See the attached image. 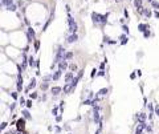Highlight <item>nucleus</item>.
<instances>
[{"instance_id": "obj_9", "label": "nucleus", "mask_w": 159, "mask_h": 134, "mask_svg": "<svg viewBox=\"0 0 159 134\" xmlns=\"http://www.w3.org/2000/svg\"><path fill=\"white\" fill-rule=\"evenodd\" d=\"M68 68H69V63H68V60H63V61H60V63H59V69H61V70H63V72H65V70H66L68 69Z\"/></svg>"}, {"instance_id": "obj_13", "label": "nucleus", "mask_w": 159, "mask_h": 134, "mask_svg": "<svg viewBox=\"0 0 159 134\" xmlns=\"http://www.w3.org/2000/svg\"><path fill=\"white\" fill-rule=\"evenodd\" d=\"M50 92H52V94L56 97V96H59L61 92H63V88H61V86H53L52 89H50Z\"/></svg>"}, {"instance_id": "obj_2", "label": "nucleus", "mask_w": 159, "mask_h": 134, "mask_svg": "<svg viewBox=\"0 0 159 134\" xmlns=\"http://www.w3.org/2000/svg\"><path fill=\"white\" fill-rule=\"evenodd\" d=\"M68 24H69V32H70V33H77L78 25H77L76 20L72 17V15H70V13H68Z\"/></svg>"}, {"instance_id": "obj_18", "label": "nucleus", "mask_w": 159, "mask_h": 134, "mask_svg": "<svg viewBox=\"0 0 159 134\" xmlns=\"http://www.w3.org/2000/svg\"><path fill=\"white\" fill-rule=\"evenodd\" d=\"M34 86H36V78H32V80H31V82H29V85L25 88V92H29L31 89H33Z\"/></svg>"}, {"instance_id": "obj_15", "label": "nucleus", "mask_w": 159, "mask_h": 134, "mask_svg": "<svg viewBox=\"0 0 159 134\" xmlns=\"http://www.w3.org/2000/svg\"><path fill=\"white\" fill-rule=\"evenodd\" d=\"M36 61H37V60H34V57H33L32 55L28 56V64H29L31 68H36Z\"/></svg>"}, {"instance_id": "obj_17", "label": "nucleus", "mask_w": 159, "mask_h": 134, "mask_svg": "<svg viewBox=\"0 0 159 134\" xmlns=\"http://www.w3.org/2000/svg\"><path fill=\"white\" fill-rule=\"evenodd\" d=\"M149 28H150V25L149 24H145V23H141V24L138 25V31H139V32H142V33L145 32L146 29H149Z\"/></svg>"}, {"instance_id": "obj_50", "label": "nucleus", "mask_w": 159, "mask_h": 134, "mask_svg": "<svg viewBox=\"0 0 159 134\" xmlns=\"http://www.w3.org/2000/svg\"><path fill=\"white\" fill-rule=\"evenodd\" d=\"M154 16L157 17V19H159V11H158V9H155V12H154Z\"/></svg>"}, {"instance_id": "obj_42", "label": "nucleus", "mask_w": 159, "mask_h": 134, "mask_svg": "<svg viewBox=\"0 0 159 134\" xmlns=\"http://www.w3.org/2000/svg\"><path fill=\"white\" fill-rule=\"evenodd\" d=\"M31 98H32V100L37 98V93H36V92H33V93H31Z\"/></svg>"}, {"instance_id": "obj_55", "label": "nucleus", "mask_w": 159, "mask_h": 134, "mask_svg": "<svg viewBox=\"0 0 159 134\" xmlns=\"http://www.w3.org/2000/svg\"><path fill=\"white\" fill-rule=\"evenodd\" d=\"M15 108H16V104H12V105H9V109H11V112H12V110H15Z\"/></svg>"}, {"instance_id": "obj_47", "label": "nucleus", "mask_w": 159, "mask_h": 134, "mask_svg": "<svg viewBox=\"0 0 159 134\" xmlns=\"http://www.w3.org/2000/svg\"><path fill=\"white\" fill-rule=\"evenodd\" d=\"M56 121L57 122H61V121H63V116H56Z\"/></svg>"}, {"instance_id": "obj_62", "label": "nucleus", "mask_w": 159, "mask_h": 134, "mask_svg": "<svg viewBox=\"0 0 159 134\" xmlns=\"http://www.w3.org/2000/svg\"><path fill=\"white\" fill-rule=\"evenodd\" d=\"M69 134H70V133H69Z\"/></svg>"}, {"instance_id": "obj_36", "label": "nucleus", "mask_w": 159, "mask_h": 134, "mask_svg": "<svg viewBox=\"0 0 159 134\" xmlns=\"http://www.w3.org/2000/svg\"><path fill=\"white\" fill-rule=\"evenodd\" d=\"M25 106H27V108H32V98H31V100H28V101H27V104H25Z\"/></svg>"}, {"instance_id": "obj_51", "label": "nucleus", "mask_w": 159, "mask_h": 134, "mask_svg": "<svg viewBox=\"0 0 159 134\" xmlns=\"http://www.w3.org/2000/svg\"><path fill=\"white\" fill-rule=\"evenodd\" d=\"M17 5L20 7V8H23V5H24V3H23L21 0H19V1H17Z\"/></svg>"}, {"instance_id": "obj_11", "label": "nucleus", "mask_w": 159, "mask_h": 134, "mask_svg": "<svg viewBox=\"0 0 159 134\" xmlns=\"http://www.w3.org/2000/svg\"><path fill=\"white\" fill-rule=\"evenodd\" d=\"M16 86H17V92H21V90H23V76H21V73H19V74H17Z\"/></svg>"}, {"instance_id": "obj_1", "label": "nucleus", "mask_w": 159, "mask_h": 134, "mask_svg": "<svg viewBox=\"0 0 159 134\" xmlns=\"http://www.w3.org/2000/svg\"><path fill=\"white\" fill-rule=\"evenodd\" d=\"M65 55H66L65 48L64 47H59V49H57V52H56V57H55V60H53L52 65H50V69H55L56 65H59L60 61H63L65 59Z\"/></svg>"}, {"instance_id": "obj_27", "label": "nucleus", "mask_w": 159, "mask_h": 134, "mask_svg": "<svg viewBox=\"0 0 159 134\" xmlns=\"http://www.w3.org/2000/svg\"><path fill=\"white\" fill-rule=\"evenodd\" d=\"M150 4H151V8L153 9H159V1H157V0H153Z\"/></svg>"}, {"instance_id": "obj_16", "label": "nucleus", "mask_w": 159, "mask_h": 134, "mask_svg": "<svg viewBox=\"0 0 159 134\" xmlns=\"http://www.w3.org/2000/svg\"><path fill=\"white\" fill-rule=\"evenodd\" d=\"M74 78V73L73 72H68L65 74V82H72V80Z\"/></svg>"}, {"instance_id": "obj_22", "label": "nucleus", "mask_w": 159, "mask_h": 134, "mask_svg": "<svg viewBox=\"0 0 159 134\" xmlns=\"http://www.w3.org/2000/svg\"><path fill=\"white\" fill-rule=\"evenodd\" d=\"M119 40H121V45H126L127 41H129V37H127L126 35H121L119 36Z\"/></svg>"}, {"instance_id": "obj_6", "label": "nucleus", "mask_w": 159, "mask_h": 134, "mask_svg": "<svg viewBox=\"0 0 159 134\" xmlns=\"http://www.w3.org/2000/svg\"><path fill=\"white\" fill-rule=\"evenodd\" d=\"M16 128H17V130H24L25 129V118L24 117H21V118H19V120H17Z\"/></svg>"}, {"instance_id": "obj_37", "label": "nucleus", "mask_w": 159, "mask_h": 134, "mask_svg": "<svg viewBox=\"0 0 159 134\" xmlns=\"http://www.w3.org/2000/svg\"><path fill=\"white\" fill-rule=\"evenodd\" d=\"M122 31H123L125 33H127V35H129V27H127V25H122Z\"/></svg>"}, {"instance_id": "obj_52", "label": "nucleus", "mask_w": 159, "mask_h": 134, "mask_svg": "<svg viewBox=\"0 0 159 134\" xmlns=\"http://www.w3.org/2000/svg\"><path fill=\"white\" fill-rule=\"evenodd\" d=\"M123 13H125V17H127V20H129V12H127V9H123Z\"/></svg>"}, {"instance_id": "obj_10", "label": "nucleus", "mask_w": 159, "mask_h": 134, "mask_svg": "<svg viewBox=\"0 0 159 134\" xmlns=\"http://www.w3.org/2000/svg\"><path fill=\"white\" fill-rule=\"evenodd\" d=\"M146 128H147L146 122H139L138 128L135 129V134H142V133H143V130H145Z\"/></svg>"}, {"instance_id": "obj_12", "label": "nucleus", "mask_w": 159, "mask_h": 134, "mask_svg": "<svg viewBox=\"0 0 159 134\" xmlns=\"http://www.w3.org/2000/svg\"><path fill=\"white\" fill-rule=\"evenodd\" d=\"M135 118L138 120V122H146L147 120V114L145 112H141V113H138L137 116H135Z\"/></svg>"}, {"instance_id": "obj_41", "label": "nucleus", "mask_w": 159, "mask_h": 134, "mask_svg": "<svg viewBox=\"0 0 159 134\" xmlns=\"http://www.w3.org/2000/svg\"><path fill=\"white\" fill-rule=\"evenodd\" d=\"M77 76H78L80 78H82V76H84V70H82V69H80V70H78V73H77Z\"/></svg>"}, {"instance_id": "obj_46", "label": "nucleus", "mask_w": 159, "mask_h": 134, "mask_svg": "<svg viewBox=\"0 0 159 134\" xmlns=\"http://www.w3.org/2000/svg\"><path fill=\"white\" fill-rule=\"evenodd\" d=\"M7 125H8L7 122H3V124H1V126H0V129H1V130H4V129L7 128Z\"/></svg>"}, {"instance_id": "obj_29", "label": "nucleus", "mask_w": 159, "mask_h": 134, "mask_svg": "<svg viewBox=\"0 0 159 134\" xmlns=\"http://www.w3.org/2000/svg\"><path fill=\"white\" fill-rule=\"evenodd\" d=\"M53 77H52V74H48V76H44L42 77V81H45V82H49V81H52Z\"/></svg>"}, {"instance_id": "obj_8", "label": "nucleus", "mask_w": 159, "mask_h": 134, "mask_svg": "<svg viewBox=\"0 0 159 134\" xmlns=\"http://www.w3.org/2000/svg\"><path fill=\"white\" fill-rule=\"evenodd\" d=\"M77 40H78V35H77V33H70V35L66 37V43L68 44H73V43H76Z\"/></svg>"}, {"instance_id": "obj_21", "label": "nucleus", "mask_w": 159, "mask_h": 134, "mask_svg": "<svg viewBox=\"0 0 159 134\" xmlns=\"http://www.w3.org/2000/svg\"><path fill=\"white\" fill-rule=\"evenodd\" d=\"M17 4H15V3H13V4H11V5H8V7H7V11H9V12H16V11H17Z\"/></svg>"}, {"instance_id": "obj_60", "label": "nucleus", "mask_w": 159, "mask_h": 134, "mask_svg": "<svg viewBox=\"0 0 159 134\" xmlns=\"http://www.w3.org/2000/svg\"><path fill=\"white\" fill-rule=\"evenodd\" d=\"M115 1H117V3H121V1H122V0H115Z\"/></svg>"}, {"instance_id": "obj_5", "label": "nucleus", "mask_w": 159, "mask_h": 134, "mask_svg": "<svg viewBox=\"0 0 159 134\" xmlns=\"http://www.w3.org/2000/svg\"><path fill=\"white\" fill-rule=\"evenodd\" d=\"M93 121H94V124H99L102 121V117L99 116V110L93 109Z\"/></svg>"}, {"instance_id": "obj_39", "label": "nucleus", "mask_w": 159, "mask_h": 134, "mask_svg": "<svg viewBox=\"0 0 159 134\" xmlns=\"http://www.w3.org/2000/svg\"><path fill=\"white\" fill-rule=\"evenodd\" d=\"M84 105H92V100H90V98L85 100V101H84Z\"/></svg>"}, {"instance_id": "obj_33", "label": "nucleus", "mask_w": 159, "mask_h": 134, "mask_svg": "<svg viewBox=\"0 0 159 134\" xmlns=\"http://www.w3.org/2000/svg\"><path fill=\"white\" fill-rule=\"evenodd\" d=\"M150 36H151V32H150V28H149V29H146L145 32H143V37H145V39H149Z\"/></svg>"}, {"instance_id": "obj_19", "label": "nucleus", "mask_w": 159, "mask_h": 134, "mask_svg": "<svg viewBox=\"0 0 159 134\" xmlns=\"http://www.w3.org/2000/svg\"><path fill=\"white\" fill-rule=\"evenodd\" d=\"M21 114H23V117H24L25 120H32V116L29 114V110H28V109L21 110Z\"/></svg>"}, {"instance_id": "obj_34", "label": "nucleus", "mask_w": 159, "mask_h": 134, "mask_svg": "<svg viewBox=\"0 0 159 134\" xmlns=\"http://www.w3.org/2000/svg\"><path fill=\"white\" fill-rule=\"evenodd\" d=\"M97 76H99V77H105L106 73H105V69H99V72L97 73Z\"/></svg>"}, {"instance_id": "obj_7", "label": "nucleus", "mask_w": 159, "mask_h": 134, "mask_svg": "<svg viewBox=\"0 0 159 134\" xmlns=\"http://www.w3.org/2000/svg\"><path fill=\"white\" fill-rule=\"evenodd\" d=\"M63 92H64V94H72L73 93V86H72V84L70 82H66L64 85L63 88Z\"/></svg>"}, {"instance_id": "obj_40", "label": "nucleus", "mask_w": 159, "mask_h": 134, "mask_svg": "<svg viewBox=\"0 0 159 134\" xmlns=\"http://www.w3.org/2000/svg\"><path fill=\"white\" fill-rule=\"evenodd\" d=\"M155 114H157V116L159 117V104L155 105Z\"/></svg>"}, {"instance_id": "obj_23", "label": "nucleus", "mask_w": 159, "mask_h": 134, "mask_svg": "<svg viewBox=\"0 0 159 134\" xmlns=\"http://www.w3.org/2000/svg\"><path fill=\"white\" fill-rule=\"evenodd\" d=\"M143 15H145L147 19H150L151 16H153V11L149 9V8H145V9H143Z\"/></svg>"}, {"instance_id": "obj_30", "label": "nucleus", "mask_w": 159, "mask_h": 134, "mask_svg": "<svg viewBox=\"0 0 159 134\" xmlns=\"http://www.w3.org/2000/svg\"><path fill=\"white\" fill-rule=\"evenodd\" d=\"M73 59V52H66V55H65V60L70 61Z\"/></svg>"}, {"instance_id": "obj_3", "label": "nucleus", "mask_w": 159, "mask_h": 134, "mask_svg": "<svg viewBox=\"0 0 159 134\" xmlns=\"http://www.w3.org/2000/svg\"><path fill=\"white\" fill-rule=\"evenodd\" d=\"M92 21H93V24H94V25L101 24V21H102V15H99L97 12H93L92 13Z\"/></svg>"}, {"instance_id": "obj_4", "label": "nucleus", "mask_w": 159, "mask_h": 134, "mask_svg": "<svg viewBox=\"0 0 159 134\" xmlns=\"http://www.w3.org/2000/svg\"><path fill=\"white\" fill-rule=\"evenodd\" d=\"M107 93H109V89H107V88H102V89H99V90H98V93L95 94V98L99 101V100L102 98V97L107 96Z\"/></svg>"}, {"instance_id": "obj_31", "label": "nucleus", "mask_w": 159, "mask_h": 134, "mask_svg": "<svg viewBox=\"0 0 159 134\" xmlns=\"http://www.w3.org/2000/svg\"><path fill=\"white\" fill-rule=\"evenodd\" d=\"M28 32L31 33V36L33 37V40H36V33H34V31H33L32 27H29V28H28Z\"/></svg>"}, {"instance_id": "obj_32", "label": "nucleus", "mask_w": 159, "mask_h": 134, "mask_svg": "<svg viewBox=\"0 0 159 134\" xmlns=\"http://www.w3.org/2000/svg\"><path fill=\"white\" fill-rule=\"evenodd\" d=\"M107 16H109V15H102V21H101V25H105L107 23Z\"/></svg>"}, {"instance_id": "obj_14", "label": "nucleus", "mask_w": 159, "mask_h": 134, "mask_svg": "<svg viewBox=\"0 0 159 134\" xmlns=\"http://www.w3.org/2000/svg\"><path fill=\"white\" fill-rule=\"evenodd\" d=\"M61 74H63V70H61V69H57V70L55 72V73L52 74V77H53V81H57V80H60Z\"/></svg>"}, {"instance_id": "obj_45", "label": "nucleus", "mask_w": 159, "mask_h": 134, "mask_svg": "<svg viewBox=\"0 0 159 134\" xmlns=\"http://www.w3.org/2000/svg\"><path fill=\"white\" fill-rule=\"evenodd\" d=\"M20 104H21V106H24V105L27 104V101L24 100V97H21V98H20Z\"/></svg>"}, {"instance_id": "obj_48", "label": "nucleus", "mask_w": 159, "mask_h": 134, "mask_svg": "<svg viewBox=\"0 0 159 134\" xmlns=\"http://www.w3.org/2000/svg\"><path fill=\"white\" fill-rule=\"evenodd\" d=\"M105 64H106V61H102V63H101V65H99V69H105Z\"/></svg>"}, {"instance_id": "obj_54", "label": "nucleus", "mask_w": 159, "mask_h": 134, "mask_svg": "<svg viewBox=\"0 0 159 134\" xmlns=\"http://www.w3.org/2000/svg\"><path fill=\"white\" fill-rule=\"evenodd\" d=\"M146 132H147V133H151V132H153V128H151V126H147V128H146Z\"/></svg>"}, {"instance_id": "obj_25", "label": "nucleus", "mask_w": 159, "mask_h": 134, "mask_svg": "<svg viewBox=\"0 0 159 134\" xmlns=\"http://www.w3.org/2000/svg\"><path fill=\"white\" fill-rule=\"evenodd\" d=\"M33 49H34V52H38V49H40V40H34L33 41Z\"/></svg>"}, {"instance_id": "obj_20", "label": "nucleus", "mask_w": 159, "mask_h": 134, "mask_svg": "<svg viewBox=\"0 0 159 134\" xmlns=\"http://www.w3.org/2000/svg\"><path fill=\"white\" fill-rule=\"evenodd\" d=\"M80 80H81V78L78 77V76H76V77H74V78L72 80V82H70V84H72V86H73V92H74V89H76V86L78 85V81H80Z\"/></svg>"}, {"instance_id": "obj_35", "label": "nucleus", "mask_w": 159, "mask_h": 134, "mask_svg": "<svg viewBox=\"0 0 159 134\" xmlns=\"http://www.w3.org/2000/svg\"><path fill=\"white\" fill-rule=\"evenodd\" d=\"M57 112H59V108H57V106H53V109H52V114H53V116H57Z\"/></svg>"}, {"instance_id": "obj_57", "label": "nucleus", "mask_w": 159, "mask_h": 134, "mask_svg": "<svg viewBox=\"0 0 159 134\" xmlns=\"http://www.w3.org/2000/svg\"><path fill=\"white\" fill-rule=\"evenodd\" d=\"M65 130H68V132H69V130H70V126H69V125H65Z\"/></svg>"}, {"instance_id": "obj_58", "label": "nucleus", "mask_w": 159, "mask_h": 134, "mask_svg": "<svg viewBox=\"0 0 159 134\" xmlns=\"http://www.w3.org/2000/svg\"><path fill=\"white\" fill-rule=\"evenodd\" d=\"M38 67H40V60L36 61V68H38Z\"/></svg>"}, {"instance_id": "obj_26", "label": "nucleus", "mask_w": 159, "mask_h": 134, "mask_svg": "<svg viewBox=\"0 0 159 134\" xmlns=\"http://www.w3.org/2000/svg\"><path fill=\"white\" fill-rule=\"evenodd\" d=\"M11 4H13V0H1V5L5 7V8Z\"/></svg>"}, {"instance_id": "obj_59", "label": "nucleus", "mask_w": 159, "mask_h": 134, "mask_svg": "<svg viewBox=\"0 0 159 134\" xmlns=\"http://www.w3.org/2000/svg\"><path fill=\"white\" fill-rule=\"evenodd\" d=\"M89 98H90V100L93 98V92H90V93H89Z\"/></svg>"}, {"instance_id": "obj_49", "label": "nucleus", "mask_w": 159, "mask_h": 134, "mask_svg": "<svg viewBox=\"0 0 159 134\" xmlns=\"http://www.w3.org/2000/svg\"><path fill=\"white\" fill-rule=\"evenodd\" d=\"M90 76H92V77H94V76H97V69H95V68L92 70V74H90Z\"/></svg>"}, {"instance_id": "obj_43", "label": "nucleus", "mask_w": 159, "mask_h": 134, "mask_svg": "<svg viewBox=\"0 0 159 134\" xmlns=\"http://www.w3.org/2000/svg\"><path fill=\"white\" fill-rule=\"evenodd\" d=\"M64 108H65V102H64V101H61V104H60V110H61V112L64 110Z\"/></svg>"}, {"instance_id": "obj_28", "label": "nucleus", "mask_w": 159, "mask_h": 134, "mask_svg": "<svg viewBox=\"0 0 159 134\" xmlns=\"http://www.w3.org/2000/svg\"><path fill=\"white\" fill-rule=\"evenodd\" d=\"M48 88H49V82H42L41 84V86H40V89L42 90V92H45V90H48Z\"/></svg>"}, {"instance_id": "obj_38", "label": "nucleus", "mask_w": 159, "mask_h": 134, "mask_svg": "<svg viewBox=\"0 0 159 134\" xmlns=\"http://www.w3.org/2000/svg\"><path fill=\"white\" fill-rule=\"evenodd\" d=\"M17 93H19V92H15V93H11V96H12V98H13V100H17V98H19Z\"/></svg>"}, {"instance_id": "obj_56", "label": "nucleus", "mask_w": 159, "mask_h": 134, "mask_svg": "<svg viewBox=\"0 0 159 134\" xmlns=\"http://www.w3.org/2000/svg\"><path fill=\"white\" fill-rule=\"evenodd\" d=\"M65 8H66V12H68V13H70V5H66Z\"/></svg>"}, {"instance_id": "obj_53", "label": "nucleus", "mask_w": 159, "mask_h": 134, "mask_svg": "<svg viewBox=\"0 0 159 134\" xmlns=\"http://www.w3.org/2000/svg\"><path fill=\"white\" fill-rule=\"evenodd\" d=\"M135 77H137V72H134V73H131V76H130V78H131V80H134Z\"/></svg>"}, {"instance_id": "obj_61", "label": "nucleus", "mask_w": 159, "mask_h": 134, "mask_svg": "<svg viewBox=\"0 0 159 134\" xmlns=\"http://www.w3.org/2000/svg\"><path fill=\"white\" fill-rule=\"evenodd\" d=\"M147 1H149V3H151V1H153V0H147Z\"/></svg>"}, {"instance_id": "obj_24", "label": "nucleus", "mask_w": 159, "mask_h": 134, "mask_svg": "<svg viewBox=\"0 0 159 134\" xmlns=\"http://www.w3.org/2000/svg\"><path fill=\"white\" fill-rule=\"evenodd\" d=\"M69 70L73 72V73H74V72H78V67H77L74 63H72V64H69Z\"/></svg>"}, {"instance_id": "obj_44", "label": "nucleus", "mask_w": 159, "mask_h": 134, "mask_svg": "<svg viewBox=\"0 0 159 134\" xmlns=\"http://www.w3.org/2000/svg\"><path fill=\"white\" fill-rule=\"evenodd\" d=\"M94 134H102V126H99V128L97 129V132H95Z\"/></svg>"}]
</instances>
